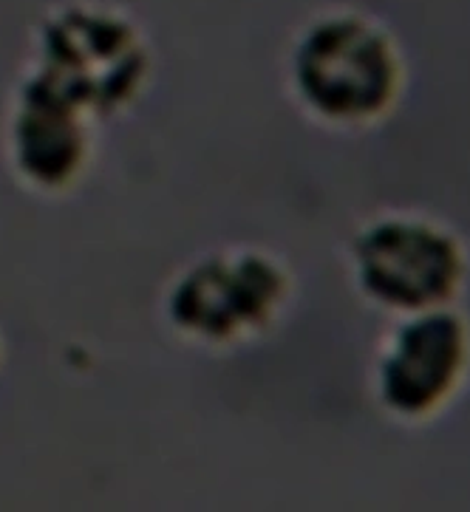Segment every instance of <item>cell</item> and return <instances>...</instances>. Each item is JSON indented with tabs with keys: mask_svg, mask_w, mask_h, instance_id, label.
<instances>
[{
	"mask_svg": "<svg viewBox=\"0 0 470 512\" xmlns=\"http://www.w3.org/2000/svg\"><path fill=\"white\" fill-rule=\"evenodd\" d=\"M23 68L108 125L151 91L156 49L145 23L122 3L54 0L34 17Z\"/></svg>",
	"mask_w": 470,
	"mask_h": 512,
	"instance_id": "6da1fadb",
	"label": "cell"
},
{
	"mask_svg": "<svg viewBox=\"0 0 470 512\" xmlns=\"http://www.w3.org/2000/svg\"><path fill=\"white\" fill-rule=\"evenodd\" d=\"M298 292L281 252L221 244L182 264L162 292V320L187 348L230 354L258 346L284 323Z\"/></svg>",
	"mask_w": 470,
	"mask_h": 512,
	"instance_id": "7a4b0ae2",
	"label": "cell"
},
{
	"mask_svg": "<svg viewBox=\"0 0 470 512\" xmlns=\"http://www.w3.org/2000/svg\"><path fill=\"white\" fill-rule=\"evenodd\" d=\"M286 88L303 114L329 128H366L403 91V54L380 20L352 6L306 17L286 49Z\"/></svg>",
	"mask_w": 470,
	"mask_h": 512,
	"instance_id": "3957f363",
	"label": "cell"
},
{
	"mask_svg": "<svg viewBox=\"0 0 470 512\" xmlns=\"http://www.w3.org/2000/svg\"><path fill=\"white\" fill-rule=\"evenodd\" d=\"M100 131L80 102L20 66L0 125L3 162L17 187L46 201L77 193L97 165Z\"/></svg>",
	"mask_w": 470,
	"mask_h": 512,
	"instance_id": "277c9868",
	"label": "cell"
},
{
	"mask_svg": "<svg viewBox=\"0 0 470 512\" xmlns=\"http://www.w3.org/2000/svg\"><path fill=\"white\" fill-rule=\"evenodd\" d=\"M352 275L363 298L397 312H425L454 298L465 252L454 232L422 215H380L352 238Z\"/></svg>",
	"mask_w": 470,
	"mask_h": 512,
	"instance_id": "5b68a950",
	"label": "cell"
},
{
	"mask_svg": "<svg viewBox=\"0 0 470 512\" xmlns=\"http://www.w3.org/2000/svg\"><path fill=\"white\" fill-rule=\"evenodd\" d=\"M470 357L468 323L451 312L425 309L388 337L377 363V399L388 413L422 419L437 411L462 382Z\"/></svg>",
	"mask_w": 470,
	"mask_h": 512,
	"instance_id": "8992f818",
	"label": "cell"
},
{
	"mask_svg": "<svg viewBox=\"0 0 470 512\" xmlns=\"http://www.w3.org/2000/svg\"><path fill=\"white\" fill-rule=\"evenodd\" d=\"M3 363H6V340L0 334V371H3Z\"/></svg>",
	"mask_w": 470,
	"mask_h": 512,
	"instance_id": "52a82bcc",
	"label": "cell"
}]
</instances>
